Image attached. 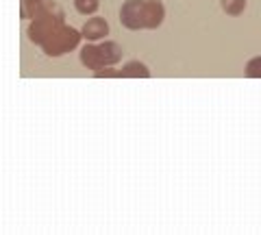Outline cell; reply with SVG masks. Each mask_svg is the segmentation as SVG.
I'll use <instances>...</instances> for the list:
<instances>
[{
  "mask_svg": "<svg viewBox=\"0 0 261 235\" xmlns=\"http://www.w3.org/2000/svg\"><path fill=\"white\" fill-rule=\"evenodd\" d=\"M65 22L63 18V9L57 3H50V0H46L44 3V9L42 13L37 15V18H33L31 24H29V39L33 44L42 46L48 37H50L57 29L61 27V24Z\"/></svg>",
  "mask_w": 261,
  "mask_h": 235,
  "instance_id": "6da1fadb",
  "label": "cell"
},
{
  "mask_svg": "<svg viewBox=\"0 0 261 235\" xmlns=\"http://www.w3.org/2000/svg\"><path fill=\"white\" fill-rule=\"evenodd\" d=\"M122 59V48L116 42H105L100 39V44H87L85 48H81V63L87 70H102L107 66H118Z\"/></svg>",
  "mask_w": 261,
  "mask_h": 235,
  "instance_id": "7a4b0ae2",
  "label": "cell"
},
{
  "mask_svg": "<svg viewBox=\"0 0 261 235\" xmlns=\"http://www.w3.org/2000/svg\"><path fill=\"white\" fill-rule=\"evenodd\" d=\"M81 39H83V35H81V31H76L74 27H70V24H61L59 29L55 31V33L46 39V42L39 46L44 50L46 57H63L72 53L74 48H79Z\"/></svg>",
  "mask_w": 261,
  "mask_h": 235,
  "instance_id": "3957f363",
  "label": "cell"
},
{
  "mask_svg": "<svg viewBox=\"0 0 261 235\" xmlns=\"http://www.w3.org/2000/svg\"><path fill=\"white\" fill-rule=\"evenodd\" d=\"M144 7L146 0H126L120 7V22L128 31H142L144 29Z\"/></svg>",
  "mask_w": 261,
  "mask_h": 235,
  "instance_id": "277c9868",
  "label": "cell"
},
{
  "mask_svg": "<svg viewBox=\"0 0 261 235\" xmlns=\"http://www.w3.org/2000/svg\"><path fill=\"white\" fill-rule=\"evenodd\" d=\"M81 35H83L87 42H100V39L109 35V22L100 18V15H92V18H87V22L83 24Z\"/></svg>",
  "mask_w": 261,
  "mask_h": 235,
  "instance_id": "5b68a950",
  "label": "cell"
},
{
  "mask_svg": "<svg viewBox=\"0 0 261 235\" xmlns=\"http://www.w3.org/2000/svg\"><path fill=\"white\" fill-rule=\"evenodd\" d=\"M166 18V7L161 0H146L144 7V29H157Z\"/></svg>",
  "mask_w": 261,
  "mask_h": 235,
  "instance_id": "8992f818",
  "label": "cell"
},
{
  "mask_svg": "<svg viewBox=\"0 0 261 235\" xmlns=\"http://www.w3.org/2000/svg\"><path fill=\"white\" fill-rule=\"evenodd\" d=\"M118 76H122V79H148L150 70L146 68V63H142V61H128L126 66H122V70H118Z\"/></svg>",
  "mask_w": 261,
  "mask_h": 235,
  "instance_id": "52a82bcc",
  "label": "cell"
},
{
  "mask_svg": "<svg viewBox=\"0 0 261 235\" xmlns=\"http://www.w3.org/2000/svg\"><path fill=\"white\" fill-rule=\"evenodd\" d=\"M246 5L248 0H220V7L224 9V13L233 15V18H238V15L246 11Z\"/></svg>",
  "mask_w": 261,
  "mask_h": 235,
  "instance_id": "ba28073f",
  "label": "cell"
},
{
  "mask_svg": "<svg viewBox=\"0 0 261 235\" xmlns=\"http://www.w3.org/2000/svg\"><path fill=\"white\" fill-rule=\"evenodd\" d=\"M98 7H100V0H74V9L81 15H92L98 11Z\"/></svg>",
  "mask_w": 261,
  "mask_h": 235,
  "instance_id": "9c48e42d",
  "label": "cell"
},
{
  "mask_svg": "<svg viewBox=\"0 0 261 235\" xmlns=\"http://www.w3.org/2000/svg\"><path fill=\"white\" fill-rule=\"evenodd\" d=\"M246 76L248 79H261V55L252 57L246 63Z\"/></svg>",
  "mask_w": 261,
  "mask_h": 235,
  "instance_id": "30bf717a",
  "label": "cell"
},
{
  "mask_svg": "<svg viewBox=\"0 0 261 235\" xmlns=\"http://www.w3.org/2000/svg\"><path fill=\"white\" fill-rule=\"evenodd\" d=\"M94 76H98V79H113V76H118V70L113 68V66H107V68H102V70H96Z\"/></svg>",
  "mask_w": 261,
  "mask_h": 235,
  "instance_id": "8fae6325",
  "label": "cell"
}]
</instances>
